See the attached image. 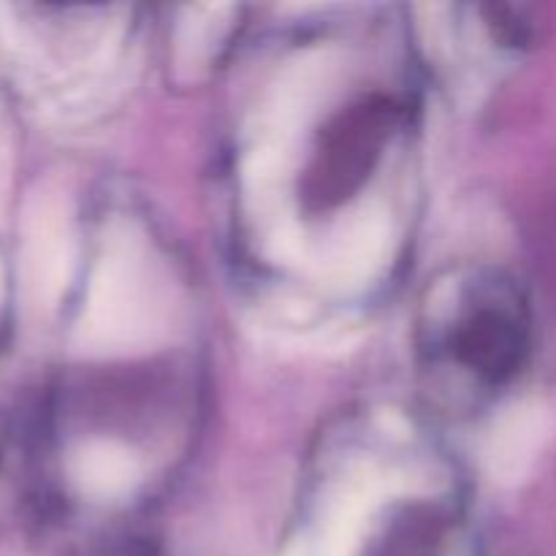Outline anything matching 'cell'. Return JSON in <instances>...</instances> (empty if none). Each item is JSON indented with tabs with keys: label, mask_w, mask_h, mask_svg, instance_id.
Wrapping results in <instances>:
<instances>
[{
	"label": "cell",
	"mask_w": 556,
	"mask_h": 556,
	"mask_svg": "<svg viewBox=\"0 0 556 556\" xmlns=\"http://www.w3.org/2000/svg\"><path fill=\"white\" fill-rule=\"evenodd\" d=\"M248 87L228 188L255 286L367 302L391 280L416 201L410 76L358 27L320 25L261 54Z\"/></svg>",
	"instance_id": "6da1fadb"
},
{
	"label": "cell",
	"mask_w": 556,
	"mask_h": 556,
	"mask_svg": "<svg viewBox=\"0 0 556 556\" xmlns=\"http://www.w3.org/2000/svg\"><path fill=\"white\" fill-rule=\"evenodd\" d=\"M421 353L434 389L456 402L486 400L525 356L519 296L483 271L451 277L427 304Z\"/></svg>",
	"instance_id": "7a4b0ae2"
},
{
	"label": "cell",
	"mask_w": 556,
	"mask_h": 556,
	"mask_svg": "<svg viewBox=\"0 0 556 556\" xmlns=\"http://www.w3.org/2000/svg\"><path fill=\"white\" fill-rule=\"evenodd\" d=\"M0 462H3V418H0Z\"/></svg>",
	"instance_id": "3957f363"
}]
</instances>
